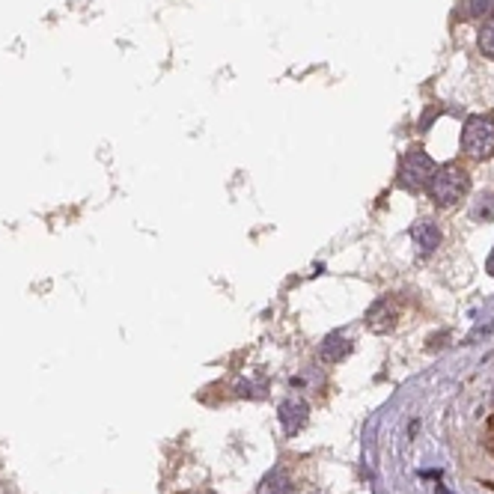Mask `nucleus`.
Instances as JSON below:
<instances>
[{"instance_id": "nucleus-1", "label": "nucleus", "mask_w": 494, "mask_h": 494, "mask_svg": "<svg viewBox=\"0 0 494 494\" xmlns=\"http://www.w3.org/2000/svg\"><path fill=\"white\" fill-rule=\"evenodd\" d=\"M429 197L435 199L438 206H452L459 203V199L467 194V188H471V176H467V170L462 164H440L435 167L432 179H429Z\"/></svg>"}, {"instance_id": "nucleus-2", "label": "nucleus", "mask_w": 494, "mask_h": 494, "mask_svg": "<svg viewBox=\"0 0 494 494\" xmlns=\"http://www.w3.org/2000/svg\"><path fill=\"white\" fill-rule=\"evenodd\" d=\"M462 149L474 158V161H486L494 155V119L486 113L467 116L462 128Z\"/></svg>"}, {"instance_id": "nucleus-3", "label": "nucleus", "mask_w": 494, "mask_h": 494, "mask_svg": "<svg viewBox=\"0 0 494 494\" xmlns=\"http://www.w3.org/2000/svg\"><path fill=\"white\" fill-rule=\"evenodd\" d=\"M432 173H435V161L420 149V146H414V149L405 152L402 167H399V185L408 191H420L429 185Z\"/></svg>"}, {"instance_id": "nucleus-4", "label": "nucleus", "mask_w": 494, "mask_h": 494, "mask_svg": "<svg viewBox=\"0 0 494 494\" xmlns=\"http://www.w3.org/2000/svg\"><path fill=\"white\" fill-rule=\"evenodd\" d=\"M399 316H402L399 298L381 295L378 301H372V307L366 310V328H369L372 333H390V331L399 325Z\"/></svg>"}, {"instance_id": "nucleus-5", "label": "nucleus", "mask_w": 494, "mask_h": 494, "mask_svg": "<svg viewBox=\"0 0 494 494\" xmlns=\"http://www.w3.org/2000/svg\"><path fill=\"white\" fill-rule=\"evenodd\" d=\"M277 417H280V426H283L286 435H298L307 426V420H310V405H307L301 396H289L286 402L277 408Z\"/></svg>"}, {"instance_id": "nucleus-6", "label": "nucleus", "mask_w": 494, "mask_h": 494, "mask_svg": "<svg viewBox=\"0 0 494 494\" xmlns=\"http://www.w3.org/2000/svg\"><path fill=\"white\" fill-rule=\"evenodd\" d=\"M440 230H438V223L435 221H429V218H423V221H414V226H411V242H414V247H417L423 257L426 253H435L438 247H440Z\"/></svg>"}, {"instance_id": "nucleus-7", "label": "nucleus", "mask_w": 494, "mask_h": 494, "mask_svg": "<svg viewBox=\"0 0 494 494\" xmlns=\"http://www.w3.org/2000/svg\"><path fill=\"white\" fill-rule=\"evenodd\" d=\"M349 354H352V340L342 337V333H328L322 349H319V357H322L325 364H342Z\"/></svg>"}, {"instance_id": "nucleus-8", "label": "nucleus", "mask_w": 494, "mask_h": 494, "mask_svg": "<svg viewBox=\"0 0 494 494\" xmlns=\"http://www.w3.org/2000/svg\"><path fill=\"white\" fill-rule=\"evenodd\" d=\"M491 9H494V0H462L459 18L471 21V18H479V16H491Z\"/></svg>"}, {"instance_id": "nucleus-9", "label": "nucleus", "mask_w": 494, "mask_h": 494, "mask_svg": "<svg viewBox=\"0 0 494 494\" xmlns=\"http://www.w3.org/2000/svg\"><path fill=\"white\" fill-rule=\"evenodd\" d=\"M262 491H265V494H292V479H289V474L283 471V467L271 471L268 476H265Z\"/></svg>"}, {"instance_id": "nucleus-10", "label": "nucleus", "mask_w": 494, "mask_h": 494, "mask_svg": "<svg viewBox=\"0 0 494 494\" xmlns=\"http://www.w3.org/2000/svg\"><path fill=\"white\" fill-rule=\"evenodd\" d=\"M476 42H479V51H483L486 57L494 60V12L483 21V27H479V36H476Z\"/></svg>"}, {"instance_id": "nucleus-11", "label": "nucleus", "mask_w": 494, "mask_h": 494, "mask_svg": "<svg viewBox=\"0 0 494 494\" xmlns=\"http://www.w3.org/2000/svg\"><path fill=\"white\" fill-rule=\"evenodd\" d=\"M483 447L494 456V414H491V420L486 423V432H483Z\"/></svg>"}, {"instance_id": "nucleus-12", "label": "nucleus", "mask_w": 494, "mask_h": 494, "mask_svg": "<svg viewBox=\"0 0 494 494\" xmlns=\"http://www.w3.org/2000/svg\"><path fill=\"white\" fill-rule=\"evenodd\" d=\"M486 268H488V274H494V250H491V257H488V265H486Z\"/></svg>"}]
</instances>
